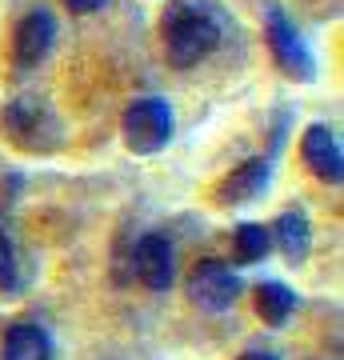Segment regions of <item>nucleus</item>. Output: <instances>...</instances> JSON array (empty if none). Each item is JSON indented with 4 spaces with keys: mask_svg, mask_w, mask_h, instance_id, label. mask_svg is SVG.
<instances>
[{
    "mask_svg": "<svg viewBox=\"0 0 344 360\" xmlns=\"http://www.w3.org/2000/svg\"><path fill=\"white\" fill-rule=\"evenodd\" d=\"M220 44V20L208 4H172L165 13V52L177 68L200 65Z\"/></svg>",
    "mask_w": 344,
    "mask_h": 360,
    "instance_id": "f257e3e1",
    "label": "nucleus"
},
{
    "mask_svg": "<svg viewBox=\"0 0 344 360\" xmlns=\"http://www.w3.org/2000/svg\"><path fill=\"white\" fill-rule=\"evenodd\" d=\"M120 129H125V144L132 153H141V156L160 153V148L172 141V129H177L172 104L160 101V96H141V101H132L125 108Z\"/></svg>",
    "mask_w": 344,
    "mask_h": 360,
    "instance_id": "f03ea898",
    "label": "nucleus"
},
{
    "mask_svg": "<svg viewBox=\"0 0 344 360\" xmlns=\"http://www.w3.org/2000/svg\"><path fill=\"white\" fill-rule=\"evenodd\" d=\"M265 40H268V49H272V60H276L293 80H305L308 84V80L317 77V60H312V52L305 49L300 32L288 25V16H284L276 4L265 13Z\"/></svg>",
    "mask_w": 344,
    "mask_h": 360,
    "instance_id": "7ed1b4c3",
    "label": "nucleus"
},
{
    "mask_svg": "<svg viewBox=\"0 0 344 360\" xmlns=\"http://www.w3.org/2000/svg\"><path fill=\"white\" fill-rule=\"evenodd\" d=\"M189 296L192 304L204 312H224L241 296V281H236V272L229 264H220V260H200L196 269L189 272Z\"/></svg>",
    "mask_w": 344,
    "mask_h": 360,
    "instance_id": "20e7f679",
    "label": "nucleus"
},
{
    "mask_svg": "<svg viewBox=\"0 0 344 360\" xmlns=\"http://www.w3.org/2000/svg\"><path fill=\"white\" fill-rule=\"evenodd\" d=\"M132 264H136V276H141L153 292H165L172 284V272H177V252H172V240L165 232H148L136 240V252H132Z\"/></svg>",
    "mask_w": 344,
    "mask_h": 360,
    "instance_id": "39448f33",
    "label": "nucleus"
},
{
    "mask_svg": "<svg viewBox=\"0 0 344 360\" xmlns=\"http://www.w3.org/2000/svg\"><path fill=\"white\" fill-rule=\"evenodd\" d=\"M52 40H56V20H52L49 8H32V13L16 25L13 37V52L20 68H37L44 56L52 52Z\"/></svg>",
    "mask_w": 344,
    "mask_h": 360,
    "instance_id": "423d86ee",
    "label": "nucleus"
},
{
    "mask_svg": "<svg viewBox=\"0 0 344 360\" xmlns=\"http://www.w3.org/2000/svg\"><path fill=\"white\" fill-rule=\"evenodd\" d=\"M300 156H305V165L312 168L320 180H329V184H340L344 180V153H340V141H336V132H332L329 124H312V129L305 132Z\"/></svg>",
    "mask_w": 344,
    "mask_h": 360,
    "instance_id": "0eeeda50",
    "label": "nucleus"
},
{
    "mask_svg": "<svg viewBox=\"0 0 344 360\" xmlns=\"http://www.w3.org/2000/svg\"><path fill=\"white\" fill-rule=\"evenodd\" d=\"M268 180H272V165L265 156H253V160L232 168L229 176L217 184V200L220 205H248V200H256L268 188Z\"/></svg>",
    "mask_w": 344,
    "mask_h": 360,
    "instance_id": "6e6552de",
    "label": "nucleus"
},
{
    "mask_svg": "<svg viewBox=\"0 0 344 360\" xmlns=\"http://www.w3.org/2000/svg\"><path fill=\"white\" fill-rule=\"evenodd\" d=\"M0 360H52L49 333L37 324H16L8 328L4 345H0Z\"/></svg>",
    "mask_w": 344,
    "mask_h": 360,
    "instance_id": "1a4fd4ad",
    "label": "nucleus"
},
{
    "mask_svg": "<svg viewBox=\"0 0 344 360\" xmlns=\"http://www.w3.org/2000/svg\"><path fill=\"white\" fill-rule=\"evenodd\" d=\"M293 309H296V292L288 288V284H281V281L256 284V312H260L265 324L281 328V324L293 316Z\"/></svg>",
    "mask_w": 344,
    "mask_h": 360,
    "instance_id": "9d476101",
    "label": "nucleus"
},
{
    "mask_svg": "<svg viewBox=\"0 0 344 360\" xmlns=\"http://www.w3.org/2000/svg\"><path fill=\"white\" fill-rule=\"evenodd\" d=\"M276 245L288 260H305L312 248V232H308V217L305 212H284L276 220Z\"/></svg>",
    "mask_w": 344,
    "mask_h": 360,
    "instance_id": "9b49d317",
    "label": "nucleus"
},
{
    "mask_svg": "<svg viewBox=\"0 0 344 360\" xmlns=\"http://www.w3.org/2000/svg\"><path fill=\"white\" fill-rule=\"evenodd\" d=\"M0 120H4V129L13 132L16 141L28 144V136H37L40 124H44V120H52V116L44 112L37 101H13L8 108H4V116H0Z\"/></svg>",
    "mask_w": 344,
    "mask_h": 360,
    "instance_id": "f8f14e48",
    "label": "nucleus"
},
{
    "mask_svg": "<svg viewBox=\"0 0 344 360\" xmlns=\"http://www.w3.org/2000/svg\"><path fill=\"white\" fill-rule=\"evenodd\" d=\"M268 245H272V232H268L265 224H241V229H236V260H241V264L265 260Z\"/></svg>",
    "mask_w": 344,
    "mask_h": 360,
    "instance_id": "ddd939ff",
    "label": "nucleus"
},
{
    "mask_svg": "<svg viewBox=\"0 0 344 360\" xmlns=\"http://www.w3.org/2000/svg\"><path fill=\"white\" fill-rule=\"evenodd\" d=\"M16 288V248L8 240V232L0 229V292Z\"/></svg>",
    "mask_w": 344,
    "mask_h": 360,
    "instance_id": "4468645a",
    "label": "nucleus"
},
{
    "mask_svg": "<svg viewBox=\"0 0 344 360\" xmlns=\"http://www.w3.org/2000/svg\"><path fill=\"white\" fill-rule=\"evenodd\" d=\"M64 4H68V8H72V13L89 16V13H96V8H101L104 0H64Z\"/></svg>",
    "mask_w": 344,
    "mask_h": 360,
    "instance_id": "2eb2a0df",
    "label": "nucleus"
},
{
    "mask_svg": "<svg viewBox=\"0 0 344 360\" xmlns=\"http://www.w3.org/2000/svg\"><path fill=\"white\" fill-rule=\"evenodd\" d=\"M241 360H276V356H272V352H244Z\"/></svg>",
    "mask_w": 344,
    "mask_h": 360,
    "instance_id": "dca6fc26",
    "label": "nucleus"
}]
</instances>
